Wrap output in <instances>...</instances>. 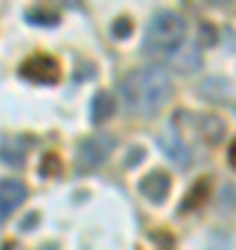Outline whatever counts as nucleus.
I'll use <instances>...</instances> for the list:
<instances>
[{
  "label": "nucleus",
  "instance_id": "f257e3e1",
  "mask_svg": "<svg viewBox=\"0 0 236 250\" xmlns=\"http://www.w3.org/2000/svg\"><path fill=\"white\" fill-rule=\"evenodd\" d=\"M119 92H122L125 108L142 117H153L167 106V100L173 95V81H170L167 70L150 64V67H139V70L128 72L119 81Z\"/></svg>",
  "mask_w": 236,
  "mask_h": 250
},
{
  "label": "nucleus",
  "instance_id": "f03ea898",
  "mask_svg": "<svg viewBox=\"0 0 236 250\" xmlns=\"http://www.w3.org/2000/svg\"><path fill=\"white\" fill-rule=\"evenodd\" d=\"M183 36H186V22L181 14L175 11H158L150 25H147V36H145V53L161 56L173 47L183 45Z\"/></svg>",
  "mask_w": 236,
  "mask_h": 250
},
{
  "label": "nucleus",
  "instance_id": "7ed1b4c3",
  "mask_svg": "<svg viewBox=\"0 0 236 250\" xmlns=\"http://www.w3.org/2000/svg\"><path fill=\"white\" fill-rule=\"evenodd\" d=\"M114 145L117 142L109 134H95L89 139H83L78 145V164H81V170H95V167H100L111 156Z\"/></svg>",
  "mask_w": 236,
  "mask_h": 250
},
{
  "label": "nucleus",
  "instance_id": "20e7f679",
  "mask_svg": "<svg viewBox=\"0 0 236 250\" xmlns=\"http://www.w3.org/2000/svg\"><path fill=\"white\" fill-rule=\"evenodd\" d=\"M20 75L25 81H34V83H56L59 81V62L53 56L37 53L20 64Z\"/></svg>",
  "mask_w": 236,
  "mask_h": 250
},
{
  "label": "nucleus",
  "instance_id": "39448f33",
  "mask_svg": "<svg viewBox=\"0 0 236 250\" xmlns=\"http://www.w3.org/2000/svg\"><path fill=\"white\" fill-rule=\"evenodd\" d=\"M158 59H164V64H170L175 72H195L200 67V50L197 45H178L173 47V50H167V53H161Z\"/></svg>",
  "mask_w": 236,
  "mask_h": 250
},
{
  "label": "nucleus",
  "instance_id": "423d86ee",
  "mask_svg": "<svg viewBox=\"0 0 236 250\" xmlns=\"http://www.w3.org/2000/svg\"><path fill=\"white\" fill-rule=\"evenodd\" d=\"M28 189L22 181L17 178H3L0 181V223L11 214V211H17V206L25 200Z\"/></svg>",
  "mask_w": 236,
  "mask_h": 250
},
{
  "label": "nucleus",
  "instance_id": "0eeeda50",
  "mask_svg": "<svg viewBox=\"0 0 236 250\" xmlns=\"http://www.w3.org/2000/svg\"><path fill=\"white\" fill-rule=\"evenodd\" d=\"M139 192H142L147 200H153V203H164L167 195H170V175L161 172V170L147 172L145 178L139 181Z\"/></svg>",
  "mask_w": 236,
  "mask_h": 250
},
{
  "label": "nucleus",
  "instance_id": "6e6552de",
  "mask_svg": "<svg viewBox=\"0 0 236 250\" xmlns=\"http://www.w3.org/2000/svg\"><path fill=\"white\" fill-rule=\"evenodd\" d=\"M25 153H28V139H22V136H3V142H0V159H3V164L20 167L22 159H25Z\"/></svg>",
  "mask_w": 236,
  "mask_h": 250
},
{
  "label": "nucleus",
  "instance_id": "1a4fd4ad",
  "mask_svg": "<svg viewBox=\"0 0 236 250\" xmlns=\"http://www.w3.org/2000/svg\"><path fill=\"white\" fill-rule=\"evenodd\" d=\"M197 131L209 145H217L219 139H222V134H225V120L219 114H200L197 117Z\"/></svg>",
  "mask_w": 236,
  "mask_h": 250
},
{
  "label": "nucleus",
  "instance_id": "9d476101",
  "mask_svg": "<svg viewBox=\"0 0 236 250\" xmlns=\"http://www.w3.org/2000/svg\"><path fill=\"white\" fill-rule=\"evenodd\" d=\"M158 145H161V150L170 156V159L178 164V167H189V159H192V153H189V147L183 145V139L181 136H175V134H167V136H161L158 139Z\"/></svg>",
  "mask_w": 236,
  "mask_h": 250
},
{
  "label": "nucleus",
  "instance_id": "9b49d317",
  "mask_svg": "<svg viewBox=\"0 0 236 250\" xmlns=\"http://www.w3.org/2000/svg\"><path fill=\"white\" fill-rule=\"evenodd\" d=\"M209 195H211V181H209V178H200L197 184L189 189V195L183 197L181 211H189V208H197V206H203L206 200H209Z\"/></svg>",
  "mask_w": 236,
  "mask_h": 250
},
{
  "label": "nucleus",
  "instance_id": "f8f14e48",
  "mask_svg": "<svg viewBox=\"0 0 236 250\" xmlns=\"http://www.w3.org/2000/svg\"><path fill=\"white\" fill-rule=\"evenodd\" d=\"M111 111H114V98H111V92H98L95 98H92V123L100 125L103 120H109Z\"/></svg>",
  "mask_w": 236,
  "mask_h": 250
},
{
  "label": "nucleus",
  "instance_id": "ddd939ff",
  "mask_svg": "<svg viewBox=\"0 0 236 250\" xmlns=\"http://www.w3.org/2000/svg\"><path fill=\"white\" fill-rule=\"evenodd\" d=\"M28 17V22H37V25H56L59 22V11L56 9H50V6H39V9H31L25 14Z\"/></svg>",
  "mask_w": 236,
  "mask_h": 250
},
{
  "label": "nucleus",
  "instance_id": "4468645a",
  "mask_svg": "<svg viewBox=\"0 0 236 250\" xmlns=\"http://www.w3.org/2000/svg\"><path fill=\"white\" fill-rule=\"evenodd\" d=\"M59 172H61V159L56 153H47L45 159H42V164H39V175L50 178V175H59Z\"/></svg>",
  "mask_w": 236,
  "mask_h": 250
},
{
  "label": "nucleus",
  "instance_id": "2eb2a0df",
  "mask_svg": "<svg viewBox=\"0 0 236 250\" xmlns=\"http://www.w3.org/2000/svg\"><path fill=\"white\" fill-rule=\"evenodd\" d=\"M203 250H231V236H225V233H211Z\"/></svg>",
  "mask_w": 236,
  "mask_h": 250
},
{
  "label": "nucleus",
  "instance_id": "dca6fc26",
  "mask_svg": "<svg viewBox=\"0 0 236 250\" xmlns=\"http://www.w3.org/2000/svg\"><path fill=\"white\" fill-rule=\"evenodd\" d=\"M214 42H217L214 25H211V22H203V25H200V42H197V47H211Z\"/></svg>",
  "mask_w": 236,
  "mask_h": 250
},
{
  "label": "nucleus",
  "instance_id": "f3484780",
  "mask_svg": "<svg viewBox=\"0 0 236 250\" xmlns=\"http://www.w3.org/2000/svg\"><path fill=\"white\" fill-rule=\"evenodd\" d=\"M111 34L117 36V39L131 36V20H128V17H117V20H114V25H111Z\"/></svg>",
  "mask_w": 236,
  "mask_h": 250
},
{
  "label": "nucleus",
  "instance_id": "a211bd4d",
  "mask_svg": "<svg viewBox=\"0 0 236 250\" xmlns=\"http://www.w3.org/2000/svg\"><path fill=\"white\" fill-rule=\"evenodd\" d=\"M142 156H145V150H142V147H134V150L128 153L125 164H128V167H134V164H139V161H142Z\"/></svg>",
  "mask_w": 236,
  "mask_h": 250
},
{
  "label": "nucleus",
  "instance_id": "6ab92c4d",
  "mask_svg": "<svg viewBox=\"0 0 236 250\" xmlns=\"http://www.w3.org/2000/svg\"><path fill=\"white\" fill-rule=\"evenodd\" d=\"M228 161H231V167L236 170V139L231 142V147H228Z\"/></svg>",
  "mask_w": 236,
  "mask_h": 250
},
{
  "label": "nucleus",
  "instance_id": "aec40b11",
  "mask_svg": "<svg viewBox=\"0 0 236 250\" xmlns=\"http://www.w3.org/2000/svg\"><path fill=\"white\" fill-rule=\"evenodd\" d=\"M37 217H39V214H28L25 223H22V231H31V228H34V223H37Z\"/></svg>",
  "mask_w": 236,
  "mask_h": 250
},
{
  "label": "nucleus",
  "instance_id": "412c9836",
  "mask_svg": "<svg viewBox=\"0 0 236 250\" xmlns=\"http://www.w3.org/2000/svg\"><path fill=\"white\" fill-rule=\"evenodd\" d=\"M3 250H20V245H14V242H6V245H3Z\"/></svg>",
  "mask_w": 236,
  "mask_h": 250
}]
</instances>
